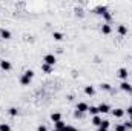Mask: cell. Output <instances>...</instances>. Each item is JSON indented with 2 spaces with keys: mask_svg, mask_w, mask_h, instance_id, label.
Listing matches in <instances>:
<instances>
[{
  "mask_svg": "<svg viewBox=\"0 0 132 131\" xmlns=\"http://www.w3.org/2000/svg\"><path fill=\"white\" fill-rule=\"evenodd\" d=\"M101 128H106V130H109V127H111V122L109 120H101V125H100Z\"/></svg>",
  "mask_w": 132,
  "mask_h": 131,
  "instance_id": "cell-21",
  "label": "cell"
},
{
  "mask_svg": "<svg viewBox=\"0 0 132 131\" xmlns=\"http://www.w3.org/2000/svg\"><path fill=\"white\" fill-rule=\"evenodd\" d=\"M85 94H86V96H94V94H95V88L91 86V85H89V86H85Z\"/></svg>",
  "mask_w": 132,
  "mask_h": 131,
  "instance_id": "cell-10",
  "label": "cell"
},
{
  "mask_svg": "<svg viewBox=\"0 0 132 131\" xmlns=\"http://www.w3.org/2000/svg\"><path fill=\"white\" fill-rule=\"evenodd\" d=\"M100 88H101L103 91H111V90H112V86H111L109 83H106V82H104V83H100Z\"/></svg>",
  "mask_w": 132,
  "mask_h": 131,
  "instance_id": "cell-18",
  "label": "cell"
},
{
  "mask_svg": "<svg viewBox=\"0 0 132 131\" xmlns=\"http://www.w3.org/2000/svg\"><path fill=\"white\" fill-rule=\"evenodd\" d=\"M88 113L89 114H92V116H98V106H89V110H88Z\"/></svg>",
  "mask_w": 132,
  "mask_h": 131,
  "instance_id": "cell-15",
  "label": "cell"
},
{
  "mask_svg": "<svg viewBox=\"0 0 132 131\" xmlns=\"http://www.w3.org/2000/svg\"><path fill=\"white\" fill-rule=\"evenodd\" d=\"M109 111H111V106L108 103H100L98 105V113H103L104 114V113H109Z\"/></svg>",
  "mask_w": 132,
  "mask_h": 131,
  "instance_id": "cell-8",
  "label": "cell"
},
{
  "mask_svg": "<svg viewBox=\"0 0 132 131\" xmlns=\"http://www.w3.org/2000/svg\"><path fill=\"white\" fill-rule=\"evenodd\" d=\"M97 131H108V130H106V128H101V127H98V130H97Z\"/></svg>",
  "mask_w": 132,
  "mask_h": 131,
  "instance_id": "cell-30",
  "label": "cell"
},
{
  "mask_svg": "<svg viewBox=\"0 0 132 131\" xmlns=\"http://www.w3.org/2000/svg\"><path fill=\"white\" fill-rule=\"evenodd\" d=\"M118 34H120V35H126V34H128V28H126L125 25H120V26H118Z\"/></svg>",
  "mask_w": 132,
  "mask_h": 131,
  "instance_id": "cell-17",
  "label": "cell"
},
{
  "mask_svg": "<svg viewBox=\"0 0 132 131\" xmlns=\"http://www.w3.org/2000/svg\"><path fill=\"white\" fill-rule=\"evenodd\" d=\"M117 76H118V77H120V79H121L123 82H126V80H128V76H129V74H128V69H126V68H120V69H118V74H117Z\"/></svg>",
  "mask_w": 132,
  "mask_h": 131,
  "instance_id": "cell-4",
  "label": "cell"
},
{
  "mask_svg": "<svg viewBox=\"0 0 132 131\" xmlns=\"http://www.w3.org/2000/svg\"><path fill=\"white\" fill-rule=\"evenodd\" d=\"M0 37H2V39H6V40H8V39H11V31H9V30L2 28V30H0Z\"/></svg>",
  "mask_w": 132,
  "mask_h": 131,
  "instance_id": "cell-9",
  "label": "cell"
},
{
  "mask_svg": "<svg viewBox=\"0 0 132 131\" xmlns=\"http://www.w3.org/2000/svg\"><path fill=\"white\" fill-rule=\"evenodd\" d=\"M66 127V123L65 122H63V120H60V122H57V123H55V130H63V128H65Z\"/></svg>",
  "mask_w": 132,
  "mask_h": 131,
  "instance_id": "cell-20",
  "label": "cell"
},
{
  "mask_svg": "<svg viewBox=\"0 0 132 131\" xmlns=\"http://www.w3.org/2000/svg\"><path fill=\"white\" fill-rule=\"evenodd\" d=\"M32 79H34V71L32 69H26V71L23 72V76L20 77V83H22L23 86H28Z\"/></svg>",
  "mask_w": 132,
  "mask_h": 131,
  "instance_id": "cell-1",
  "label": "cell"
},
{
  "mask_svg": "<svg viewBox=\"0 0 132 131\" xmlns=\"http://www.w3.org/2000/svg\"><path fill=\"white\" fill-rule=\"evenodd\" d=\"M111 113H112V116H114V117H123V116H125V110H121V108L111 110Z\"/></svg>",
  "mask_w": 132,
  "mask_h": 131,
  "instance_id": "cell-7",
  "label": "cell"
},
{
  "mask_svg": "<svg viewBox=\"0 0 132 131\" xmlns=\"http://www.w3.org/2000/svg\"><path fill=\"white\" fill-rule=\"evenodd\" d=\"M52 131H59V130H52Z\"/></svg>",
  "mask_w": 132,
  "mask_h": 131,
  "instance_id": "cell-32",
  "label": "cell"
},
{
  "mask_svg": "<svg viewBox=\"0 0 132 131\" xmlns=\"http://www.w3.org/2000/svg\"><path fill=\"white\" fill-rule=\"evenodd\" d=\"M51 120H52L54 123L60 122V120H62V114H60V113H52V114H51Z\"/></svg>",
  "mask_w": 132,
  "mask_h": 131,
  "instance_id": "cell-11",
  "label": "cell"
},
{
  "mask_svg": "<svg viewBox=\"0 0 132 131\" xmlns=\"http://www.w3.org/2000/svg\"><path fill=\"white\" fill-rule=\"evenodd\" d=\"M91 123L95 125V127H100V125H101V117H100V116H94L92 120H91Z\"/></svg>",
  "mask_w": 132,
  "mask_h": 131,
  "instance_id": "cell-12",
  "label": "cell"
},
{
  "mask_svg": "<svg viewBox=\"0 0 132 131\" xmlns=\"http://www.w3.org/2000/svg\"><path fill=\"white\" fill-rule=\"evenodd\" d=\"M37 131H48V128H46L45 125H38V127H37Z\"/></svg>",
  "mask_w": 132,
  "mask_h": 131,
  "instance_id": "cell-26",
  "label": "cell"
},
{
  "mask_svg": "<svg viewBox=\"0 0 132 131\" xmlns=\"http://www.w3.org/2000/svg\"><path fill=\"white\" fill-rule=\"evenodd\" d=\"M115 131H128V130H126V127L123 123H117L115 125Z\"/></svg>",
  "mask_w": 132,
  "mask_h": 131,
  "instance_id": "cell-23",
  "label": "cell"
},
{
  "mask_svg": "<svg viewBox=\"0 0 132 131\" xmlns=\"http://www.w3.org/2000/svg\"><path fill=\"white\" fill-rule=\"evenodd\" d=\"M0 131H11V127L8 123H0Z\"/></svg>",
  "mask_w": 132,
  "mask_h": 131,
  "instance_id": "cell-22",
  "label": "cell"
},
{
  "mask_svg": "<svg viewBox=\"0 0 132 131\" xmlns=\"http://www.w3.org/2000/svg\"><path fill=\"white\" fill-rule=\"evenodd\" d=\"M131 93H132V90H131Z\"/></svg>",
  "mask_w": 132,
  "mask_h": 131,
  "instance_id": "cell-33",
  "label": "cell"
},
{
  "mask_svg": "<svg viewBox=\"0 0 132 131\" xmlns=\"http://www.w3.org/2000/svg\"><path fill=\"white\" fill-rule=\"evenodd\" d=\"M111 31H112V28H111L108 23H103V26H101V33L103 34H111Z\"/></svg>",
  "mask_w": 132,
  "mask_h": 131,
  "instance_id": "cell-13",
  "label": "cell"
},
{
  "mask_svg": "<svg viewBox=\"0 0 132 131\" xmlns=\"http://www.w3.org/2000/svg\"><path fill=\"white\" fill-rule=\"evenodd\" d=\"M120 90L121 91H126V93H131V90H132V85L126 80V82H121V85H120Z\"/></svg>",
  "mask_w": 132,
  "mask_h": 131,
  "instance_id": "cell-6",
  "label": "cell"
},
{
  "mask_svg": "<svg viewBox=\"0 0 132 131\" xmlns=\"http://www.w3.org/2000/svg\"><path fill=\"white\" fill-rule=\"evenodd\" d=\"M95 11H97V14H101V16H103V14L106 12V8H104V6H98Z\"/></svg>",
  "mask_w": 132,
  "mask_h": 131,
  "instance_id": "cell-24",
  "label": "cell"
},
{
  "mask_svg": "<svg viewBox=\"0 0 132 131\" xmlns=\"http://www.w3.org/2000/svg\"><path fill=\"white\" fill-rule=\"evenodd\" d=\"M125 113H128V114H129V116H132V106H129V108H128V110H126V111H125Z\"/></svg>",
  "mask_w": 132,
  "mask_h": 131,
  "instance_id": "cell-29",
  "label": "cell"
},
{
  "mask_svg": "<svg viewBox=\"0 0 132 131\" xmlns=\"http://www.w3.org/2000/svg\"><path fill=\"white\" fill-rule=\"evenodd\" d=\"M103 17H104V20H108V22H109V20H111V19H112V16H111V14H109V12H108V11H106V12H104V14H103Z\"/></svg>",
  "mask_w": 132,
  "mask_h": 131,
  "instance_id": "cell-25",
  "label": "cell"
},
{
  "mask_svg": "<svg viewBox=\"0 0 132 131\" xmlns=\"http://www.w3.org/2000/svg\"><path fill=\"white\" fill-rule=\"evenodd\" d=\"M68 131H80V130H77V128H74V127H71V125H68Z\"/></svg>",
  "mask_w": 132,
  "mask_h": 131,
  "instance_id": "cell-28",
  "label": "cell"
},
{
  "mask_svg": "<svg viewBox=\"0 0 132 131\" xmlns=\"http://www.w3.org/2000/svg\"><path fill=\"white\" fill-rule=\"evenodd\" d=\"M123 125L126 127V130H131V128H132V123H131V122H125Z\"/></svg>",
  "mask_w": 132,
  "mask_h": 131,
  "instance_id": "cell-27",
  "label": "cell"
},
{
  "mask_svg": "<svg viewBox=\"0 0 132 131\" xmlns=\"http://www.w3.org/2000/svg\"><path fill=\"white\" fill-rule=\"evenodd\" d=\"M88 110H89V105L88 103H85V102H78L77 103V106H75V111H78V113H88Z\"/></svg>",
  "mask_w": 132,
  "mask_h": 131,
  "instance_id": "cell-3",
  "label": "cell"
},
{
  "mask_svg": "<svg viewBox=\"0 0 132 131\" xmlns=\"http://www.w3.org/2000/svg\"><path fill=\"white\" fill-rule=\"evenodd\" d=\"M0 68H2L3 71H11L12 65H11L9 60H0Z\"/></svg>",
  "mask_w": 132,
  "mask_h": 131,
  "instance_id": "cell-5",
  "label": "cell"
},
{
  "mask_svg": "<svg viewBox=\"0 0 132 131\" xmlns=\"http://www.w3.org/2000/svg\"><path fill=\"white\" fill-rule=\"evenodd\" d=\"M8 114H9L11 117H15V116L19 114V110H17L15 106H12V108H9V110H8Z\"/></svg>",
  "mask_w": 132,
  "mask_h": 131,
  "instance_id": "cell-16",
  "label": "cell"
},
{
  "mask_svg": "<svg viewBox=\"0 0 132 131\" xmlns=\"http://www.w3.org/2000/svg\"><path fill=\"white\" fill-rule=\"evenodd\" d=\"M129 122H131V123H132V116H131V120H129Z\"/></svg>",
  "mask_w": 132,
  "mask_h": 131,
  "instance_id": "cell-31",
  "label": "cell"
},
{
  "mask_svg": "<svg viewBox=\"0 0 132 131\" xmlns=\"http://www.w3.org/2000/svg\"><path fill=\"white\" fill-rule=\"evenodd\" d=\"M55 62H57V59H55L54 54H46V56L43 57V63H46V65H49V66H54Z\"/></svg>",
  "mask_w": 132,
  "mask_h": 131,
  "instance_id": "cell-2",
  "label": "cell"
},
{
  "mask_svg": "<svg viewBox=\"0 0 132 131\" xmlns=\"http://www.w3.org/2000/svg\"><path fill=\"white\" fill-rule=\"evenodd\" d=\"M52 37H54V40H59V42H60V40L63 39V34L59 33V31H55V33H52Z\"/></svg>",
  "mask_w": 132,
  "mask_h": 131,
  "instance_id": "cell-19",
  "label": "cell"
},
{
  "mask_svg": "<svg viewBox=\"0 0 132 131\" xmlns=\"http://www.w3.org/2000/svg\"><path fill=\"white\" fill-rule=\"evenodd\" d=\"M42 71L46 72V74H51V72H52V66L46 65V63H42Z\"/></svg>",
  "mask_w": 132,
  "mask_h": 131,
  "instance_id": "cell-14",
  "label": "cell"
}]
</instances>
